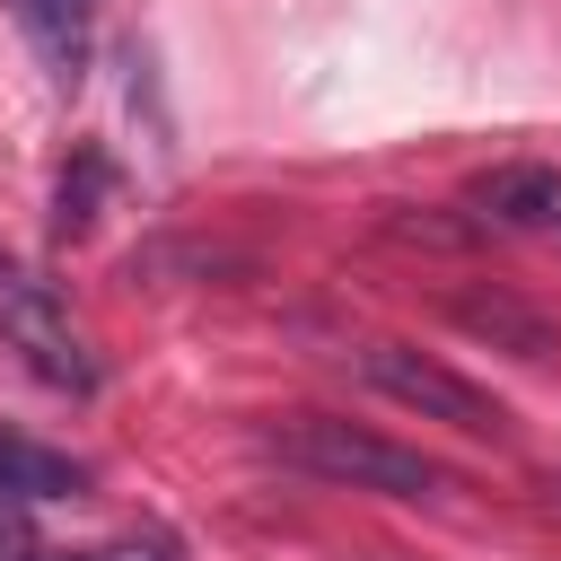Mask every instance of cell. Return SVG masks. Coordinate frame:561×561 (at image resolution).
I'll list each match as a JSON object with an SVG mask.
<instances>
[{
	"label": "cell",
	"mask_w": 561,
	"mask_h": 561,
	"mask_svg": "<svg viewBox=\"0 0 561 561\" xmlns=\"http://www.w3.org/2000/svg\"><path fill=\"white\" fill-rule=\"evenodd\" d=\"M96 193H105V158L79 149V167H61V193H53V237H88Z\"/></svg>",
	"instance_id": "obj_7"
},
{
	"label": "cell",
	"mask_w": 561,
	"mask_h": 561,
	"mask_svg": "<svg viewBox=\"0 0 561 561\" xmlns=\"http://www.w3.org/2000/svg\"><path fill=\"white\" fill-rule=\"evenodd\" d=\"M0 482L18 500H79L88 491V465L61 456V447H44V438H26V430H0Z\"/></svg>",
	"instance_id": "obj_6"
},
{
	"label": "cell",
	"mask_w": 561,
	"mask_h": 561,
	"mask_svg": "<svg viewBox=\"0 0 561 561\" xmlns=\"http://www.w3.org/2000/svg\"><path fill=\"white\" fill-rule=\"evenodd\" d=\"M0 351H18V368L44 377L53 394H96V351H88V333L70 324L61 289L35 280V272L9 263V254H0Z\"/></svg>",
	"instance_id": "obj_2"
},
{
	"label": "cell",
	"mask_w": 561,
	"mask_h": 561,
	"mask_svg": "<svg viewBox=\"0 0 561 561\" xmlns=\"http://www.w3.org/2000/svg\"><path fill=\"white\" fill-rule=\"evenodd\" d=\"M465 210L482 228H508V237H561V175L552 167H491Z\"/></svg>",
	"instance_id": "obj_4"
},
{
	"label": "cell",
	"mask_w": 561,
	"mask_h": 561,
	"mask_svg": "<svg viewBox=\"0 0 561 561\" xmlns=\"http://www.w3.org/2000/svg\"><path fill=\"white\" fill-rule=\"evenodd\" d=\"M18 35L35 44L44 79L53 88H79L88 79V53H96V0H9Z\"/></svg>",
	"instance_id": "obj_5"
},
{
	"label": "cell",
	"mask_w": 561,
	"mask_h": 561,
	"mask_svg": "<svg viewBox=\"0 0 561 561\" xmlns=\"http://www.w3.org/2000/svg\"><path fill=\"white\" fill-rule=\"evenodd\" d=\"M272 447H280L289 465L324 473V482H351V491H386V500H438V491H447V473H438L430 456H412V447H394V438H377V430H351V421H333V412H289V421L272 430Z\"/></svg>",
	"instance_id": "obj_1"
},
{
	"label": "cell",
	"mask_w": 561,
	"mask_h": 561,
	"mask_svg": "<svg viewBox=\"0 0 561 561\" xmlns=\"http://www.w3.org/2000/svg\"><path fill=\"white\" fill-rule=\"evenodd\" d=\"M35 500H18L9 482H0V561H53L44 552V535H35V517H26Z\"/></svg>",
	"instance_id": "obj_8"
},
{
	"label": "cell",
	"mask_w": 561,
	"mask_h": 561,
	"mask_svg": "<svg viewBox=\"0 0 561 561\" xmlns=\"http://www.w3.org/2000/svg\"><path fill=\"white\" fill-rule=\"evenodd\" d=\"M359 377H368L377 394H394L403 412L447 421V430H465V438H500V421H508L473 377H456L447 359H430V351H412V342H359Z\"/></svg>",
	"instance_id": "obj_3"
},
{
	"label": "cell",
	"mask_w": 561,
	"mask_h": 561,
	"mask_svg": "<svg viewBox=\"0 0 561 561\" xmlns=\"http://www.w3.org/2000/svg\"><path fill=\"white\" fill-rule=\"evenodd\" d=\"M70 561H175L167 535H123V543H96V552H70Z\"/></svg>",
	"instance_id": "obj_9"
}]
</instances>
